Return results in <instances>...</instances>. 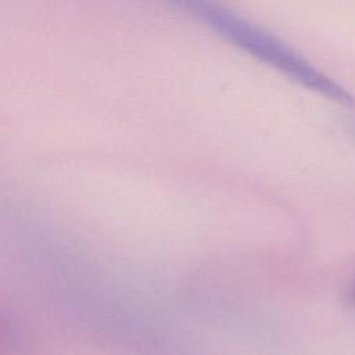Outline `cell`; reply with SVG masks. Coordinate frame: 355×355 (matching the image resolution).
Masks as SVG:
<instances>
[{
	"mask_svg": "<svg viewBox=\"0 0 355 355\" xmlns=\"http://www.w3.org/2000/svg\"><path fill=\"white\" fill-rule=\"evenodd\" d=\"M201 21L218 36L243 53L276 69L293 82L324 98L354 105V96L333 78L322 72L287 42L241 17L218 0H164Z\"/></svg>",
	"mask_w": 355,
	"mask_h": 355,
	"instance_id": "6da1fadb",
	"label": "cell"
},
{
	"mask_svg": "<svg viewBox=\"0 0 355 355\" xmlns=\"http://www.w3.org/2000/svg\"><path fill=\"white\" fill-rule=\"evenodd\" d=\"M349 130H351V133L355 136V121H352V122L349 123Z\"/></svg>",
	"mask_w": 355,
	"mask_h": 355,
	"instance_id": "7a4b0ae2",
	"label": "cell"
}]
</instances>
